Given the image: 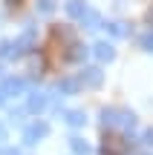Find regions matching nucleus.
I'll return each instance as SVG.
<instances>
[{"label":"nucleus","mask_w":153,"mask_h":155,"mask_svg":"<svg viewBox=\"0 0 153 155\" xmlns=\"http://www.w3.org/2000/svg\"><path fill=\"white\" fill-rule=\"evenodd\" d=\"M0 92H3V98H9V95H17V92H23V81H17V78H9V81H3Z\"/></svg>","instance_id":"nucleus-4"},{"label":"nucleus","mask_w":153,"mask_h":155,"mask_svg":"<svg viewBox=\"0 0 153 155\" xmlns=\"http://www.w3.org/2000/svg\"><path fill=\"white\" fill-rule=\"evenodd\" d=\"M58 89H61V92H67V95H75L81 89V81H75V78H64L61 83H58Z\"/></svg>","instance_id":"nucleus-5"},{"label":"nucleus","mask_w":153,"mask_h":155,"mask_svg":"<svg viewBox=\"0 0 153 155\" xmlns=\"http://www.w3.org/2000/svg\"><path fill=\"white\" fill-rule=\"evenodd\" d=\"M6 3H9V6H17V3H20V0H6Z\"/></svg>","instance_id":"nucleus-19"},{"label":"nucleus","mask_w":153,"mask_h":155,"mask_svg":"<svg viewBox=\"0 0 153 155\" xmlns=\"http://www.w3.org/2000/svg\"><path fill=\"white\" fill-rule=\"evenodd\" d=\"M144 144H153V129H148V132H144Z\"/></svg>","instance_id":"nucleus-16"},{"label":"nucleus","mask_w":153,"mask_h":155,"mask_svg":"<svg viewBox=\"0 0 153 155\" xmlns=\"http://www.w3.org/2000/svg\"><path fill=\"white\" fill-rule=\"evenodd\" d=\"M3 101H6V98H3V92H0V104H3Z\"/></svg>","instance_id":"nucleus-20"},{"label":"nucleus","mask_w":153,"mask_h":155,"mask_svg":"<svg viewBox=\"0 0 153 155\" xmlns=\"http://www.w3.org/2000/svg\"><path fill=\"white\" fill-rule=\"evenodd\" d=\"M101 121H104V127H116V124H119V109H104Z\"/></svg>","instance_id":"nucleus-8"},{"label":"nucleus","mask_w":153,"mask_h":155,"mask_svg":"<svg viewBox=\"0 0 153 155\" xmlns=\"http://www.w3.org/2000/svg\"><path fill=\"white\" fill-rule=\"evenodd\" d=\"M101 69H84V75H81V83H87V86H101Z\"/></svg>","instance_id":"nucleus-3"},{"label":"nucleus","mask_w":153,"mask_h":155,"mask_svg":"<svg viewBox=\"0 0 153 155\" xmlns=\"http://www.w3.org/2000/svg\"><path fill=\"white\" fill-rule=\"evenodd\" d=\"M49 132V124H43V121H38V124H32V127H26V132H23V144H38L43 135Z\"/></svg>","instance_id":"nucleus-1"},{"label":"nucleus","mask_w":153,"mask_h":155,"mask_svg":"<svg viewBox=\"0 0 153 155\" xmlns=\"http://www.w3.org/2000/svg\"><path fill=\"white\" fill-rule=\"evenodd\" d=\"M67 12H69L72 17H84V6H81V0H69Z\"/></svg>","instance_id":"nucleus-11"},{"label":"nucleus","mask_w":153,"mask_h":155,"mask_svg":"<svg viewBox=\"0 0 153 155\" xmlns=\"http://www.w3.org/2000/svg\"><path fill=\"white\" fill-rule=\"evenodd\" d=\"M96 55H98V61H113V46H110V43H98L96 46Z\"/></svg>","instance_id":"nucleus-7"},{"label":"nucleus","mask_w":153,"mask_h":155,"mask_svg":"<svg viewBox=\"0 0 153 155\" xmlns=\"http://www.w3.org/2000/svg\"><path fill=\"white\" fill-rule=\"evenodd\" d=\"M110 32H113V35H119V38H121V35H127V29L121 26V23H110Z\"/></svg>","instance_id":"nucleus-13"},{"label":"nucleus","mask_w":153,"mask_h":155,"mask_svg":"<svg viewBox=\"0 0 153 155\" xmlns=\"http://www.w3.org/2000/svg\"><path fill=\"white\" fill-rule=\"evenodd\" d=\"M67 121H69V127H84V121H87V115L84 112H67Z\"/></svg>","instance_id":"nucleus-9"},{"label":"nucleus","mask_w":153,"mask_h":155,"mask_svg":"<svg viewBox=\"0 0 153 155\" xmlns=\"http://www.w3.org/2000/svg\"><path fill=\"white\" fill-rule=\"evenodd\" d=\"M72 152L75 155H87V152H90V144L81 141V138H72Z\"/></svg>","instance_id":"nucleus-10"},{"label":"nucleus","mask_w":153,"mask_h":155,"mask_svg":"<svg viewBox=\"0 0 153 155\" xmlns=\"http://www.w3.org/2000/svg\"><path fill=\"white\" fill-rule=\"evenodd\" d=\"M69 61H84V58H87V49H84V46H78V43H75L72 46V52H69Z\"/></svg>","instance_id":"nucleus-12"},{"label":"nucleus","mask_w":153,"mask_h":155,"mask_svg":"<svg viewBox=\"0 0 153 155\" xmlns=\"http://www.w3.org/2000/svg\"><path fill=\"white\" fill-rule=\"evenodd\" d=\"M46 109V95H32L29 98V112H43Z\"/></svg>","instance_id":"nucleus-6"},{"label":"nucleus","mask_w":153,"mask_h":155,"mask_svg":"<svg viewBox=\"0 0 153 155\" xmlns=\"http://www.w3.org/2000/svg\"><path fill=\"white\" fill-rule=\"evenodd\" d=\"M3 138H6V127L0 124V141H3Z\"/></svg>","instance_id":"nucleus-17"},{"label":"nucleus","mask_w":153,"mask_h":155,"mask_svg":"<svg viewBox=\"0 0 153 155\" xmlns=\"http://www.w3.org/2000/svg\"><path fill=\"white\" fill-rule=\"evenodd\" d=\"M142 46L148 52H153V35H144V38H142Z\"/></svg>","instance_id":"nucleus-14"},{"label":"nucleus","mask_w":153,"mask_h":155,"mask_svg":"<svg viewBox=\"0 0 153 155\" xmlns=\"http://www.w3.org/2000/svg\"><path fill=\"white\" fill-rule=\"evenodd\" d=\"M40 9H43V12H52V0H40Z\"/></svg>","instance_id":"nucleus-15"},{"label":"nucleus","mask_w":153,"mask_h":155,"mask_svg":"<svg viewBox=\"0 0 153 155\" xmlns=\"http://www.w3.org/2000/svg\"><path fill=\"white\" fill-rule=\"evenodd\" d=\"M6 155H20V150H6Z\"/></svg>","instance_id":"nucleus-18"},{"label":"nucleus","mask_w":153,"mask_h":155,"mask_svg":"<svg viewBox=\"0 0 153 155\" xmlns=\"http://www.w3.org/2000/svg\"><path fill=\"white\" fill-rule=\"evenodd\" d=\"M127 141H121V138H104V147H101V155H124V150H127Z\"/></svg>","instance_id":"nucleus-2"}]
</instances>
